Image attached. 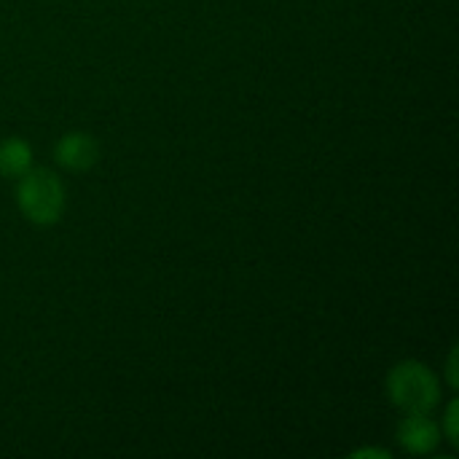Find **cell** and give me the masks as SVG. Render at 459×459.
Segmentation results:
<instances>
[{
    "label": "cell",
    "mask_w": 459,
    "mask_h": 459,
    "mask_svg": "<svg viewBox=\"0 0 459 459\" xmlns=\"http://www.w3.org/2000/svg\"><path fill=\"white\" fill-rule=\"evenodd\" d=\"M455 360H457V352H452V358H449V385H452V390L457 387V366H455Z\"/></svg>",
    "instance_id": "8"
},
{
    "label": "cell",
    "mask_w": 459,
    "mask_h": 459,
    "mask_svg": "<svg viewBox=\"0 0 459 459\" xmlns=\"http://www.w3.org/2000/svg\"><path fill=\"white\" fill-rule=\"evenodd\" d=\"M387 395L403 414H430L441 401V385L425 363L403 360L387 377Z\"/></svg>",
    "instance_id": "2"
},
{
    "label": "cell",
    "mask_w": 459,
    "mask_h": 459,
    "mask_svg": "<svg viewBox=\"0 0 459 459\" xmlns=\"http://www.w3.org/2000/svg\"><path fill=\"white\" fill-rule=\"evenodd\" d=\"M54 159L70 172H86L100 159V145L89 132H67L54 145Z\"/></svg>",
    "instance_id": "3"
},
{
    "label": "cell",
    "mask_w": 459,
    "mask_h": 459,
    "mask_svg": "<svg viewBox=\"0 0 459 459\" xmlns=\"http://www.w3.org/2000/svg\"><path fill=\"white\" fill-rule=\"evenodd\" d=\"M32 167V148L22 137H5L0 143V175L19 180Z\"/></svg>",
    "instance_id": "5"
},
{
    "label": "cell",
    "mask_w": 459,
    "mask_h": 459,
    "mask_svg": "<svg viewBox=\"0 0 459 459\" xmlns=\"http://www.w3.org/2000/svg\"><path fill=\"white\" fill-rule=\"evenodd\" d=\"M446 438L452 446H457V401H452L446 409Z\"/></svg>",
    "instance_id": "6"
},
{
    "label": "cell",
    "mask_w": 459,
    "mask_h": 459,
    "mask_svg": "<svg viewBox=\"0 0 459 459\" xmlns=\"http://www.w3.org/2000/svg\"><path fill=\"white\" fill-rule=\"evenodd\" d=\"M398 444L409 455H430L441 444V428L428 414H406V420L398 425Z\"/></svg>",
    "instance_id": "4"
},
{
    "label": "cell",
    "mask_w": 459,
    "mask_h": 459,
    "mask_svg": "<svg viewBox=\"0 0 459 459\" xmlns=\"http://www.w3.org/2000/svg\"><path fill=\"white\" fill-rule=\"evenodd\" d=\"M22 215L35 226H54L65 212V186L46 167H30L16 186Z\"/></svg>",
    "instance_id": "1"
},
{
    "label": "cell",
    "mask_w": 459,
    "mask_h": 459,
    "mask_svg": "<svg viewBox=\"0 0 459 459\" xmlns=\"http://www.w3.org/2000/svg\"><path fill=\"white\" fill-rule=\"evenodd\" d=\"M352 457H355V459H363V457H382V459H387V457H390V452H382V449H360V452H355Z\"/></svg>",
    "instance_id": "7"
}]
</instances>
